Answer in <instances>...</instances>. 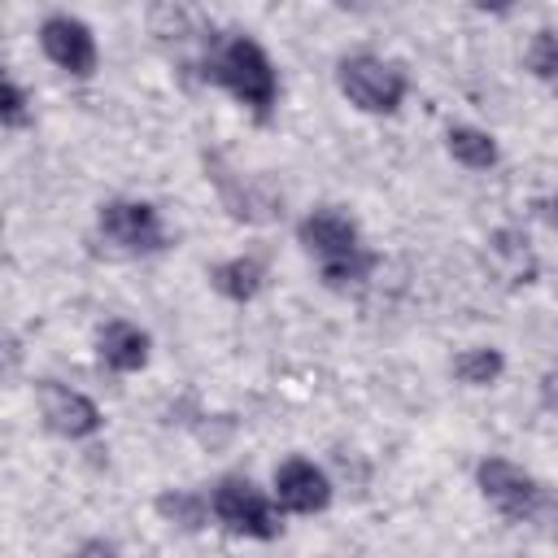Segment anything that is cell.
Here are the masks:
<instances>
[{"mask_svg": "<svg viewBox=\"0 0 558 558\" xmlns=\"http://www.w3.org/2000/svg\"><path fill=\"white\" fill-rule=\"evenodd\" d=\"M527 65H532V74L541 83L558 87V35L554 31H536V39L527 48Z\"/></svg>", "mask_w": 558, "mask_h": 558, "instance_id": "15", "label": "cell"}, {"mask_svg": "<svg viewBox=\"0 0 558 558\" xmlns=\"http://www.w3.org/2000/svg\"><path fill=\"white\" fill-rule=\"evenodd\" d=\"M305 253L318 262L323 279L331 288H349V283H362L371 270H375V253L362 244L357 227L336 214V209H314L301 227H296Z\"/></svg>", "mask_w": 558, "mask_h": 558, "instance_id": "2", "label": "cell"}, {"mask_svg": "<svg viewBox=\"0 0 558 558\" xmlns=\"http://www.w3.org/2000/svg\"><path fill=\"white\" fill-rule=\"evenodd\" d=\"M96 227L118 253L144 257V253L166 248V227H161V218L148 201H109V205H100Z\"/></svg>", "mask_w": 558, "mask_h": 558, "instance_id": "6", "label": "cell"}, {"mask_svg": "<svg viewBox=\"0 0 558 558\" xmlns=\"http://www.w3.org/2000/svg\"><path fill=\"white\" fill-rule=\"evenodd\" d=\"M39 410H44L48 427L61 432V436H70V440L100 432V410H96V401H87L83 392L65 388V384H57V379H44V384H39Z\"/></svg>", "mask_w": 558, "mask_h": 558, "instance_id": "8", "label": "cell"}, {"mask_svg": "<svg viewBox=\"0 0 558 558\" xmlns=\"http://www.w3.org/2000/svg\"><path fill=\"white\" fill-rule=\"evenodd\" d=\"M445 148L453 153V161H462L466 170H488L497 161V144L488 131L480 126H449L445 131Z\"/></svg>", "mask_w": 558, "mask_h": 558, "instance_id": "12", "label": "cell"}, {"mask_svg": "<svg viewBox=\"0 0 558 558\" xmlns=\"http://www.w3.org/2000/svg\"><path fill=\"white\" fill-rule=\"evenodd\" d=\"M201 74L218 87H227L240 105H248L257 118L270 113L275 96H279V83H275V65L266 57V48L248 35H231L227 44H218L214 52H205L201 61Z\"/></svg>", "mask_w": 558, "mask_h": 558, "instance_id": "1", "label": "cell"}, {"mask_svg": "<svg viewBox=\"0 0 558 558\" xmlns=\"http://www.w3.org/2000/svg\"><path fill=\"white\" fill-rule=\"evenodd\" d=\"M501 371H506V357H501L497 349H466V353H458V362H453V375H458L462 384H471V388L497 384Z\"/></svg>", "mask_w": 558, "mask_h": 558, "instance_id": "13", "label": "cell"}, {"mask_svg": "<svg viewBox=\"0 0 558 558\" xmlns=\"http://www.w3.org/2000/svg\"><path fill=\"white\" fill-rule=\"evenodd\" d=\"M209 501L205 497H196V493H161L157 497V514L161 519H170V523H179V527H187V532H196V527H205V519H209Z\"/></svg>", "mask_w": 558, "mask_h": 558, "instance_id": "14", "label": "cell"}, {"mask_svg": "<svg viewBox=\"0 0 558 558\" xmlns=\"http://www.w3.org/2000/svg\"><path fill=\"white\" fill-rule=\"evenodd\" d=\"M275 497H279V506L292 510V514H318V510H327V501H331V484H327V475H323L314 462L288 458V462L275 471Z\"/></svg>", "mask_w": 558, "mask_h": 558, "instance_id": "9", "label": "cell"}, {"mask_svg": "<svg viewBox=\"0 0 558 558\" xmlns=\"http://www.w3.org/2000/svg\"><path fill=\"white\" fill-rule=\"evenodd\" d=\"M340 92L366 109V113H392L401 100H405V74L392 65V61H379L371 52H357V57H344L340 70Z\"/></svg>", "mask_w": 558, "mask_h": 558, "instance_id": "4", "label": "cell"}, {"mask_svg": "<svg viewBox=\"0 0 558 558\" xmlns=\"http://www.w3.org/2000/svg\"><path fill=\"white\" fill-rule=\"evenodd\" d=\"M218 523L235 536H253V541H275L279 536V519L270 510V501L262 497V488H253V480L244 475H227L218 480L214 497H209Z\"/></svg>", "mask_w": 558, "mask_h": 558, "instance_id": "5", "label": "cell"}, {"mask_svg": "<svg viewBox=\"0 0 558 558\" xmlns=\"http://www.w3.org/2000/svg\"><path fill=\"white\" fill-rule=\"evenodd\" d=\"M96 353H100V362H105L109 371L126 375V371H140V366L148 362V336H144L135 323L113 318V323L100 327V336H96Z\"/></svg>", "mask_w": 558, "mask_h": 558, "instance_id": "10", "label": "cell"}, {"mask_svg": "<svg viewBox=\"0 0 558 558\" xmlns=\"http://www.w3.org/2000/svg\"><path fill=\"white\" fill-rule=\"evenodd\" d=\"M475 480H480L484 497H488L506 519H514V523H536V519H545V514H558L554 497H549L523 466H514V462H506V458H484L480 471H475Z\"/></svg>", "mask_w": 558, "mask_h": 558, "instance_id": "3", "label": "cell"}, {"mask_svg": "<svg viewBox=\"0 0 558 558\" xmlns=\"http://www.w3.org/2000/svg\"><path fill=\"white\" fill-rule=\"evenodd\" d=\"M541 401H545V405L558 414V371H549V375L541 379Z\"/></svg>", "mask_w": 558, "mask_h": 558, "instance_id": "19", "label": "cell"}, {"mask_svg": "<svg viewBox=\"0 0 558 558\" xmlns=\"http://www.w3.org/2000/svg\"><path fill=\"white\" fill-rule=\"evenodd\" d=\"M0 122L4 126H22L26 122V96H22V87L13 78L0 83Z\"/></svg>", "mask_w": 558, "mask_h": 558, "instance_id": "17", "label": "cell"}, {"mask_svg": "<svg viewBox=\"0 0 558 558\" xmlns=\"http://www.w3.org/2000/svg\"><path fill=\"white\" fill-rule=\"evenodd\" d=\"M262 279H266L262 257H231V262H218L209 270V283L231 301H253L262 292Z\"/></svg>", "mask_w": 558, "mask_h": 558, "instance_id": "11", "label": "cell"}, {"mask_svg": "<svg viewBox=\"0 0 558 558\" xmlns=\"http://www.w3.org/2000/svg\"><path fill=\"white\" fill-rule=\"evenodd\" d=\"M493 253L510 262V270H514V279H523V283L532 279V270H536V262H532V253H527V240H523L519 231H497V235H493Z\"/></svg>", "mask_w": 558, "mask_h": 558, "instance_id": "16", "label": "cell"}, {"mask_svg": "<svg viewBox=\"0 0 558 558\" xmlns=\"http://www.w3.org/2000/svg\"><path fill=\"white\" fill-rule=\"evenodd\" d=\"M74 558H118V554H113V545H105V541H83Z\"/></svg>", "mask_w": 558, "mask_h": 558, "instance_id": "18", "label": "cell"}, {"mask_svg": "<svg viewBox=\"0 0 558 558\" xmlns=\"http://www.w3.org/2000/svg\"><path fill=\"white\" fill-rule=\"evenodd\" d=\"M39 44H44L48 61L61 65L65 74L87 78V74L96 70V39H92V31H87L78 17H70V13H52V17H44V26H39Z\"/></svg>", "mask_w": 558, "mask_h": 558, "instance_id": "7", "label": "cell"}]
</instances>
